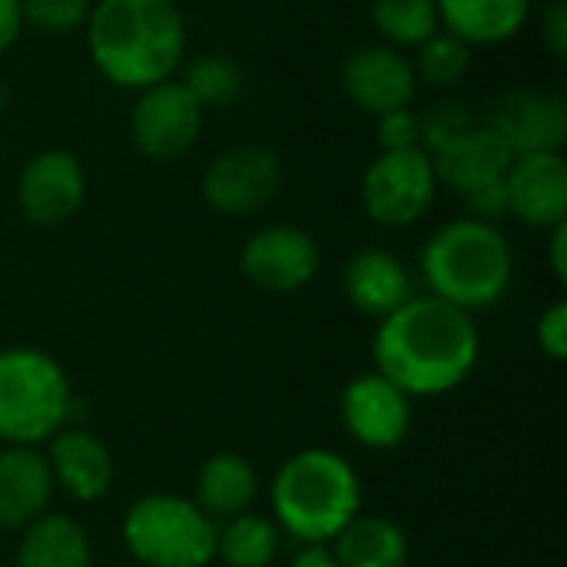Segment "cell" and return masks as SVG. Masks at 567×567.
I'll list each match as a JSON object with an SVG mask.
<instances>
[{
	"label": "cell",
	"mask_w": 567,
	"mask_h": 567,
	"mask_svg": "<svg viewBox=\"0 0 567 567\" xmlns=\"http://www.w3.org/2000/svg\"><path fill=\"white\" fill-rule=\"evenodd\" d=\"M435 166L422 146L379 153L362 176V206L372 223L402 229L429 213V206L435 203Z\"/></svg>",
	"instance_id": "cell-7"
},
{
	"label": "cell",
	"mask_w": 567,
	"mask_h": 567,
	"mask_svg": "<svg viewBox=\"0 0 567 567\" xmlns=\"http://www.w3.org/2000/svg\"><path fill=\"white\" fill-rule=\"evenodd\" d=\"M203 116L206 110L183 83L163 80L156 86H146L140 90V100L130 113L133 146L153 163H173L196 146L203 133Z\"/></svg>",
	"instance_id": "cell-8"
},
{
	"label": "cell",
	"mask_w": 567,
	"mask_h": 567,
	"mask_svg": "<svg viewBox=\"0 0 567 567\" xmlns=\"http://www.w3.org/2000/svg\"><path fill=\"white\" fill-rule=\"evenodd\" d=\"M219 525L179 495H146L123 518V542L143 567H206L216 558Z\"/></svg>",
	"instance_id": "cell-6"
},
{
	"label": "cell",
	"mask_w": 567,
	"mask_h": 567,
	"mask_svg": "<svg viewBox=\"0 0 567 567\" xmlns=\"http://www.w3.org/2000/svg\"><path fill=\"white\" fill-rule=\"evenodd\" d=\"M542 40L555 60H567V3L555 0L542 17Z\"/></svg>",
	"instance_id": "cell-33"
},
{
	"label": "cell",
	"mask_w": 567,
	"mask_h": 567,
	"mask_svg": "<svg viewBox=\"0 0 567 567\" xmlns=\"http://www.w3.org/2000/svg\"><path fill=\"white\" fill-rule=\"evenodd\" d=\"M269 502L276 528L302 545L332 542L362 508V482L349 458L329 449H306L282 462Z\"/></svg>",
	"instance_id": "cell-3"
},
{
	"label": "cell",
	"mask_w": 567,
	"mask_h": 567,
	"mask_svg": "<svg viewBox=\"0 0 567 567\" xmlns=\"http://www.w3.org/2000/svg\"><path fill=\"white\" fill-rule=\"evenodd\" d=\"M53 475L47 455L33 445H7L0 452V528H27L47 515Z\"/></svg>",
	"instance_id": "cell-18"
},
{
	"label": "cell",
	"mask_w": 567,
	"mask_h": 567,
	"mask_svg": "<svg viewBox=\"0 0 567 567\" xmlns=\"http://www.w3.org/2000/svg\"><path fill=\"white\" fill-rule=\"evenodd\" d=\"M256 488H259L256 472H252V465L243 455H236V452H216L196 472L193 502L216 525H223V522L249 512V505L256 502Z\"/></svg>",
	"instance_id": "cell-21"
},
{
	"label": "cell",
	"mask_w": 567,
	"mask_h": 567,
	"mask_svg": "<svg viewBox=\"0 0 567 567\" xmlns=\"http://www.w3.org/2000/svg\"><path fill=\"white\" fill-rule=\"evenodd\" d=\"M485 126L498 133L512 156L561 153L567 140V103L551 90L515 86L492 100Z\"/></svg>",
	"instance_id": "cell-10"
},
{
	"label": "cell",
	"mask_w": 567,
	"mask_h": 567,
	"mask_svg": "<svg viewBox=\"0 0 567 567\" xmlns=\"http://www.w3.org/2000/svg\"><path fill=\"white\" fill-rule=\"evenodd\" d=\"M86 43L110 83L146 90L176 73L186 23L176 0H96L86 17Z\"/></svg>",
	"instance_id": "cell-2"
},
{
	"label": "cell",
	"mask_w": 567,
	"mask_h": 567,
	"mask_svg": "<svg viewBox=\"0 0 567 567\" xmlns=\"http://www.w3.org/2000/svg\"><path fill=\"white\" fill-rule=\"evenodd\" d=\"M332 542L339 567H405L409 561L405 532L379 515H355Z\"/></svg>",
	"instance_id": "cell-22"
},
{
	"label": "cell",
	"mask_w": 567,
	"mask_h": 567,
	"mask_svg": "<svg viewBox=\"0 0 567 567\" xmlns=\"http://www.w3.org/2000/svg\"><path fill=\"white\" fill-rule=\"evenodd\" d=\"M342 90L359 110L382 116V113L412 106L419 80H415L412 60L402 50L389 43H365L346 56Z\"/></svg>",
	"instance_id": "cell-14"
},
{
	"label": "cell",
	"mask_w": 567,
	"mask_h": 567,
	"mask_svg": "<svg viewBox=\"0 0 567 567\" xmlns=\"http://www.w3.org/2000/svg\"><path fill=\"white\" fill-rule=\"evenodd\" d=\"M86 196V173L70 150L37 153L17 183V199L30 226L53 229L76 216Z\"/></svg>",
	"instance_id": "cell-13"
},
{
	"label": "cell",
	"mask_w": 567,
	"mask_h": 567,
	"mask_svg": "<svg viewBox=\"0 0 567 567\" xmlns=\"http://www.w3.org/2000/svg\"><path fill=\"white\" fill-rule=\"evenodd\" d=\"M512 159H515L512 150L488 126H475L465 136H458L455 143H449L445 150L432 153L435 179L462 196L505 179Z\"/></svg>",
	"instance_id": "cell-19"
},
{
	"label": "cell",
	"mask_w": 567,
	"mask_h": 567,
	"mask_svg": "<svg viewBox=\"0 0 567 567\" xmlns=\"http://www.w3.org/2000/svg\"><path fill=\"white\" fill-rule=\"evenodd\" d=\"M475 116L462 100H435L432 106H425L419 113V146L432 156L439 150H445L449 143H455L458 136H465L468 130H475Z\"/></svg>",
	"instance_id": "cell-28"
},
{
	"label": "cell",
	"mask_w": 567,
	"mask_h": 567,
	"mask_svg": "<svg viewBox=\"0 0 567 567\" xmlns=\"http://www.w3.org/2000/svg\"><path fill=\"white\" fill-rule=\"evenodd\" d=\"M468 66H472V47L449 30H439L422 47H415V60H412L415 80L435 90L458 86Z\"/></svg>",
	"instance_id": "cell-27"
},
{
	"label": "cell",
	"mask_w": 567,
	"mask_h": 567,
	"mask_svg": "<svg viewBox=\"0 0 567 567\" xmlns=\"http://www.w3.org/2000/svg\"><path fill=\"white\" fill-rule=\"evenodd\" d=\"M372 23L389 47H422L442 30L435 0H372Z\"/></svg>",
	"instance_id": "cell-25"
},
{
	"label": "cell",
	"mask_w": 567,
	"mask_h": 567,
	"mask_svg": "<svg viewBox=\"0 0 567 567\" xmlns=\"http://www.w3.org/2000/svg\"><path fill=\"white\" fill-rule=\"evenodd\" d=\"M468 199V209H472V219H482V223H495L508 213V193H505V179L498 183H488L475 193L465 196Z\"/></svg>",
	"instance_id": "cell-32"
},
{
	"label": "cell",
	"mask_w": 567,
	"mask_h": 567,
	"mask_svg": "<svg viewBox=\"0 0 567 567\" xmlns=\"http://www.w3.org/2000/svg\"><path fill=\"white\" fill-rule=\"evenodd\" d=\"M17 567H93L90 538L66 515H40L23 528Z\"/></svg>",
	"instance_id": "cell-23"
},
{
	"label": "cell",
	"mask_w": 567,
	"mask_h": 567,
	"mask_svg": "<svg viewBox=\"0 0 567 567\" xmlns=\"http://www.w3.org/2000/svg\"><path fill=\"white\" fill-rule=\"evenodd\" d=\"M179 83L193 93V100L203 110H226L243 96L246 73L236 60H229L223 53H206L186 66V76Z\"/></svg>",
	"instance_id": "cell-26"
},
{
	"label": "cell",
	"mask_w": 567,
	"mask_h": 567,
	"mask_svg": "<svg viewBox=\"0 0 567 567\" xmlns=\"http://www.w3.org/2000/svg\"><path fill=\"white\" fill-rule=\"evenodd\" d=\"M339 415L346 432L372 449V452H389L399 449L412 429V399L392 385L379 372H365L349 379L339 399Z\"/></svg>",
	"instance_id": "cell-11"
},
{
	"label": "cell",
	"mask_w": 567,
	"mask_h": 567,
	"mask_svg": "<svg viewBox=\"0 0 567 567\" xmlns=\"http://www.w3.org/2000/svg\"><path fill=\"white\" fill-rule=\"evenodd\" d=\"M47 465H50L53 485H60L76 502L106 498L116 478V462L110 449L86 429H60L50 439Z\"/></svg>",
	"instance_id": "cell-16"
},
{
	"label": "cell",
	"mask_w": 567,
	"mask_h": 567,
	"mask_svg": "<svg viewBox=\"0 0 567 567\" xmlns=\"http://www.w3.org/2000/svg\"><path fill=\"white\" fill-rule=\"evenodd\" d=\"M375 372L409 399H432L458 389L478 362V329L472 312L439 299L412 296L382 319L372 339Z\"/></svg>",
	"instance_id": "cell-1"
},
{
	"label": "cell",
	"mask_w": 567,
	"mask_h": 567,
	"mask_svg": "<svg viewBox=\"0 0 567 567\" xmlns=\"http://www.w3.org/2000/svg\"><path fill=\"white\" fill-rule=\"evenodd\" d=\"M70 382L53 355L40 349L0 352V439L7 445H40L70 415Z\"/></svg>",
	"instance_id": "cell-5"
},
{
	"label": "cell",
	"mask_w": 567,
	"mask_h": 567,
	"mask_svg": "<svg viewBox=\"0 0 567 567\" xmlns=\"http://www.w3.org/2000/svg\"><path fill=\"white\" fill-rule=\"evenodd\" d=\"M538 346L548 359L561 362L567 355V302L558 299L548 312L538 319Z\"/></svg>",
	"instance_id": "cell-31"
},
{
	"label": "cell",
	"mask_w": 567,
	"mask_h": 567,
	"mask_svg": "<svg viewBox=\"0 0 567 567\" xmlns=\"http://www.w3.org/2000/svg\"><path fill=\"white\" fill-rule=\"evenodd\" d=\"M508 213L525 226L555 229L567 223V163L561 153L515 156L505 173Z\"/></svg>",
	"instance_id": "cell-15"
},
{
	"label": "cell",
	"mask_w": 567,
	"mask_h": 567,
	"mask_svg": "<svg viewBox=\"0 0 567 567\" xmlns=\"http://www.w3.org/2000/svg\"><path fill=\"white\" fill-rule=\"evenodd\" d=\"M7 103H10V90H7V83L0 80V113L7 110Z\"/></svg>",
	"instance_id": "cell-37"
},
{
	"label": "cell",
	"mask_w": 567,
	"mask_h": 567,
	"mask_svg": "<svg viewBox=\"0 0 567 567\" xmlns=\"http://www.w3.org/2000/svg\"><path fill=\"white\" fill-rule=\"evenodd\" d=\"M282 186V159L276 150L243 143L219 153L203 173V199L223 216H252L266 209Z\"/></svg>",
	"instance_id": "cell-9"
},
{
	"label": "cell",
	"mask_w": 567,
	"mask_h": 567,
	"mask_svg": "<svg viewBox=\"0 0 567 567\" xmlns=\"http://www.w3.org/2000/svg\"><path fill=\"white\" fill-rule=\"evenodd\" d=\"M23 30L20 0H0V53H7Z\"/></svg>",
	"instance_id": "cell-34"
},
{
	"label": "cell",
	"mask_w": 567,
	"mask_h": 567,
	"mask_svg": "<svg viewBox=\"0 0 567 567\" xmlns=\"http://www.w3.org/2000/svg\"><path fill=\"white\" fill-rule=\"evenodd\" d=\"M422 276L432 296L478 312L495 306L515 276V256L495 223L452 219L422 249Z\"/></svg>",
	"instance_id": "cell-4"
},
{
	"label": "cell",
	"mask_w": 567,
	"mask_h": 567,
	"mask_svg": "<svg viewBox=\"0 0 567 567\" xmlns=\"http://www.w3.org/2000/svg\"><path fill=\"white\" fill-rule=\"evenodd\" d=\"M279 555V528L262 515H236L219 525L216 558L226 567H269Z\"/></svg>",
	"instance_id": "cell-24"
},
{
	"label": "cell",
	"mask_w": 567,
	"mask_h": 567,
	"mask_svg": "<svg viewBox=\"0 0 567 567\" xmlns=\"http://www.w3.org/2000/svg\"><path fill=\"white\" fill-rule=\"evenodd\" d=\"M239 269L266 292H296L319 272V243L299 226H266L243 246Z\"/></svg>",
	"instance_id": "cell-12"
},
{
	"label": "cell",
	"mask_w": 567,
	"mask_h": 567,
	"mask_svg": "<svg viewBox=\"0 0 567 567\" xmlns=\"http://www.w3.org/2000/svg\"><path fill=\"white\" fill-rule=\"evenodd\" d=\"M375 140L382 146V153H399V150H415L419 146V113L412 106L405 110H392L379 116V130Z\"/></svg>",
	"instance_id": "cell-30"
},
{
	"label": "cell",
	"mask_w": 567,
	"mask_h": 567,
	"mask_svg": "<svg viewBox=\"0 0 567 567\" xmlns=\"http://www.w3.org/2000/svg\"><path fill=\"white\" fill-rule=\"evenodd\" d=\"M342 289H346V299L359 312L375 316V319L392 316L395 309H402L412 299L409 269L402 266L399 256H392L379 246H365L346 259Z\"/></svg>",
	"instance_id": "cell-17"
},
{
	"label": "cell",
	"mask_w": 567,
	"mask_h": 567,
	"mask_svg": "<svg viewBox=\"0 0 567 567\" xmlns=\"http://www.w3.org/2000/svg\"><path fill=\"white\" fill-rule=\"evenodd\" d=\"M289 567H339V561H336V555H332L326 545H306V548L289 561Z\"/></svg>",
	"instance_id": "cell-36"
},
{
	"label": "cell",
	"mask_w": 567,
	"mask_h": 567,
	"mask_svg": "<svg viewBox=\"0 0 567 567\" xmlns=\"http://www.w3.org/2000/svg\"><path fill=\"white\" fill-rule=\"evenodd\" d=\"M551 269H555V279L558 282H567V223H558L551 229Z\"/></svg>",
	"instance_id": "cell-35"
},
{
	"label": "cell",
	"mask_w": 567,
	"mask_h": 567,
	"mask_svg": "<svg viewBox=\"0 0 567 567\" xmlns=\"http://www.w3.org/2000/svg\"><path fill=\"white\" fill-rule=\"evenodd\" d=\"M23 23L43 30V33H73L86 27L90 17V0H20Z\"/></svg>",
	"instance_id": "cell-29"
},
{
	"label": "cell",
	"mask_w": 567,
	"mask_h": 567,
	"mask_svg": "<svg viewBox=\"0 0 567 567\" xmlns=\"http://www.w3.org/2000/svg\"><path fill=\"white\" fill-rule=\"evenodd\" d=\"M439 20L468 47H495L512 40L532 13V0H435Z\"/></svg>",
	"instance_id": "cell-20"
}]
</instances>
